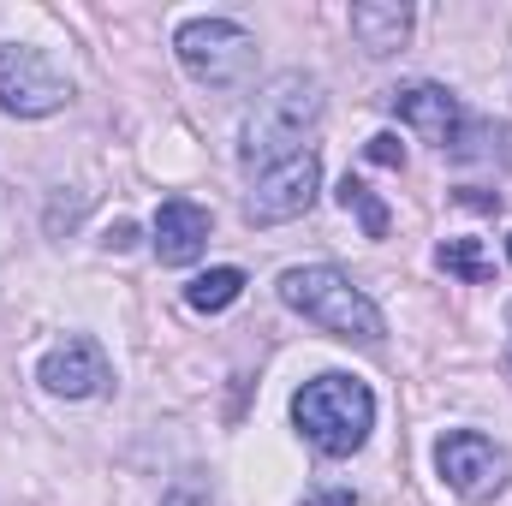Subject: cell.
Segmentation results:
<instances>
[{"label":"cell","instance_id":"6da1fadb","mask_svg":"<svg viewBox=\"0 0 512 506\" xmlns=\"http://www.w3.org/2000/svg\"><path fill=\"white\" fill-rule=\"evenodd\" d=\"M316 126H322V78H310V72H280V78L262 84L256 108L245 114L239 161L268 173V167L304 155V137Z\"/></svg>","mask_w":512,"mask_h":506},{"label":"cell","instance_id":"7a4b0ae2","mask_svg":"<svg viewBox=\"0 0 512 506\" xmlns=\"http://www.w3.org/2000/svg\"><path fill=\"white\" fill-rule=\"evenodd\" d=\"M280 304L298 310L304 322H316L322 334L334 340H358V346H376L387 334L382 310L370 304L364 286H352V274H340L334 262H304V268H286L280 274Z\"/></svg>","mask_w":512,"mask_h":506},{"label":"cell","instance_id":"3957f363","mask_svg":"<svg viewBox=\"0 0 512 506\" xmlns=\"http://www.w3.org/2000/svg\"><path fill=\"white\" fill-rule=\"evenodd\" d=\"M292 423H298V435H304L316 453L346 459V453H358V447L370 441V429H376V393L358 376L328 370V376L304 381V387L292 393Z\"/></svg>","mask_w":512,"mask_h":506},{"label":"cell","instance_id":"277c9868","mask_svg":"<svg viewBox=\"0 0 512 506\" xmlns=\"http://www.w3.org/2000/svg\"><path fill=\"white\" fill-rule=\"evenodd\" d=\"M173 54H179V66H185L197 84H209V90H233V84H245L251 66H256L251 30L233 24V18H191V24H179Z\"/></svg>","mask_w":512,"mask_h":506},{"label":"cell","instance_id":"5b68a950","mask_svg":"<svg viewBox=\"0 0 512 506\" xmlns=\"http://www.w3.org/2000/svg\"><path fill=\"white\" fill-rule=\"evenodd\" d=\"M72 102V78L30 42H0V108L18 120L60 114Z\"/></svg>","mask_w":512,"mask_h":506},{"label":"cell","instance_id":"8992f818","mask_svg":"<svg viewBox=\"0 0 512 506\" xmlns=\"http://www.w3.org/2000/svg\"><path fill=\"white\" fill-rule=\"evenodd\" d=\"M435 471H441V483H447L459 501L483 506V501H495V495L507 489L512 459H507V447H495L489 435H477V429H453V435L435 441Z\"/></svg>","mask_w":512,"mask_h":506},{"label":"cell","instance_id":"52a82bcc","mask_svg":"<svg viewBox=\"0 0 512 506\" xmlns=\"http://www.w3.org/2000/svg\"><path fill=\"white\" fill-rule=\"evenodd\" d=\"M316 191H322V161H316V149H304V155H292V161L256 173L251 197H245V221H251V227L298 221V215L316 203Z\"/></svg>","mask_w":512,"mask_h":506},{"label":"cell","instance_id":"ba28073f","mask_svg":"<svg viewBox=\"0 0 512 506\" xmlns=\"http://www.w3.org/2000/svg\"><path fill=\"white\" fill-rule=\"evenodd\" d=\"M387 108L405 120V126L417 131L423 143H441V149H459V131H465V108H459V96L453 90H441V84H405V90H393L387 96Z\"/></svg>","mask_w":512,"mask_h":506},{"label":"cell","instance_id":"9c48e42d","mask_svg":"<svg viewBox=\"0 0 512 506\" xmlns=\"http://www.w3.org/2000/svg\"><path fill=\"white\" fill-rule=\"evenodd\" d=\"M36 381H42L48 393H60V399H90V393L108 387V358H102L96 340L72 334V340H60V346L36 364Z\"/></svg>","mask_w":512,"mask_h":506},{"label":"cell","instance_id":"30bf717a","mask_svg":"<svg viewBox=\"0 0 512 506\" xmlns=\"http://www.w3.org/2000/svg\"><path fill=\"white\" fill-rule=\"evenodd\" d=\"M209 209L203 203H191V197H167L161 209H155V256L167 262V268H185V262H197L203 245H209Z\"/></svg>","mask_w":512,"mask_h":506},{"label":"cell","instance_id":"8fae6325","mask_svg":"<svg viewBox=\"0 0 512 506\" xmlns=\"http://www.w3.org/2000/svg\"><path fill=\"white\" fill-rule=\"evenodd\" d=\"M352 36H358L364 54H393L411 36V6H399V0H358L352 6Z\"/></svg>","mask_w":512,"mask_h":506},{"label":"cell","instance_id":"7c38bea8","mask_svg":"<svg viewBox=\"0 0 512 506\" xmlns=\"http://www.w3.org/2000/svg\"><path fill=\"white\" fill-rule=\"evenodd\" d=\"M239 292H245V268H209V274H197V280L185 286V304L203 310V316H215V310H227Z\"/></svg>","mask_w":512,"mask_h":506},{"label":"cell","instance_id":"4fadbf2b","mask_svg":"<svg viewBox=\"0 0 512 506\" xmlns=\"http://www.w3.org/2000/svg\"><path fill=\"white\" fill-rule=\"evenodd\" d=\"M340 209L346 215H358V227H364V239H387V203L364 185V179H340Z\"/></svg>","mask_w":512,"mask_h":506},{"label":"cell","instance_id":"5bb4252c","mask_svg":"<svg viewBox=\"0 0 512 506\" xmlns=\"http://www.w3.org/2000/svg\"><path fill=\"white\" fill-rule=\"evenodd\" d=\"M435 262H441L447 274H459V280H471V286H483V280L495 274V262L483 256V245H477V239H447V245L435 251Z\"/></svg>","mask_w":512,"mask_h":506},{"label":"cell","instance_id":"9a60e30c","mask_svg":"<svg viewBox=\"0 0 512 506\" xmlns=\"http://www.w3.org/2000/svg\"><path fill=\"white\" fill-rule=\"evenodd\" d=\"M364 155H370V161H376V167H405V143H399V137H393V131H376V137H370V149H364Z\"/></svg>","mask_w":512,"mask_h":506},{"label":"cell","instance_id":"2e32d148","mask_svg":"<svg viewBox=\"0 0 512 506\" xmlns=\"http://www.w3.org/2000/svg\"><path fill=\"white\" fill-rule=\"evenodd\" d=\"M161 506H215V501H209V489H203L197 477H185V483H173V489L161 495Z\"/></svg>","mask_w":512,"mask_h":506},{"label":"cell","instance_id":"e0dca14e","mask_svg":"<svg viewBox=\"0 0 512 506\" xmlns=\"http://www.w3.org/2000/svg\"><path fill=\"white\" fill-rule=\"evenodd\" d=\"M131 239H137V227H131V221H114V227H108V239H102V245H108V251H126Z\"/></svg>","mask_w":512,"mask_h":506},{"label":"cell","instance_id":"ac0fdd59","mask_svg":"<svg viewBox=\"0 0 512 506\" xmlns=\"http://www.w3.org/2000/svg\"><path fill=\"white\" fill-rule=\"evenodd\" d=\"M507 256H512V239H507Z\"/></svg>","mask_w":512,"mask_h":506}]
</instances>
